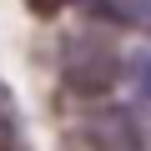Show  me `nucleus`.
I'll use <instances>...</instances> for the list:
<instances>
[{
	"instance_id": "nucleus-1",
	"label": "nucleus",
	"mask_w": 151,
	"mask_h": 151,
	"mask_svg": "<svg viewBox=\"0 0 151 151\" xmlns=\"http://www.w3.org/2000/svg\"><path fill=\"white\" fill-rule=\"evenodd\" d=\"M60 76L76 96H101L121 81V55L111 40H91V35H70L60 45Z\"/></svg>"
},
{
	"instance_id": "nucleus-2",
	"label": "nucleus",
	"mask_w": 151,
	"mask_h": 151,
	"mask_svg": "<svg viewBox=\"0 0 151 151\" xmlns=\"http://www.w3.org/2000/svg\"><path fill=\"white\" fill-rule=\"evenodd\" d=\"M81 136H86L96 151H141V146H146V131H141V121H136L131 111H121V106L86 116Z\"/></svg>"
},
{
	"instance_id": "nucleus-3",
	"label": "nucleus",
	"mask_w": 151,
	"mask_h": 151,
	"mask_svg": "<svg viewBox=\"0 0 151 151\" xmlns=\"http://www.w3.org/2000/svg\"><path fill=\"white\" fill-rule=\"evenodd\" d=\"M0 151H30L25 121H20V101H15V91L5 81H0Z\"/></svg>"
},
{
	"instance_id": "nucleus-7",
	"label": "nucleus",
	"mask_w": 151,
	"mask_h": 151,
	"mask_svg": "<svg viewBox=\"0 0 151 151\" xmlns=\"http://www.w3.org/2000/svg\"><path fill=\"white\" fill-rule=\"evenodd\" d=\"M131 70H136V86L151 96V55H136V60H131Z\"/></svg>"
},
{
	"instance_id": "nucleus-5",
	"label": "nucleus",
	"mask_w": 151,
	"mask_h": 151,
	"mask_svg": "<svg viewBox=\"0 0 151 151\" xmlns=\"http://www.w3.org/2000/svg\"><path fill=\"white\" fill-rule=\"evenodd\" d=\"M30 5V15H40V20H55L60 10H65V0H25Z\"/></svg>"
},
{
	"instance_id": "nucleus-8",
	"label": "nucleus",
	"mask_w": 151,
	"mask_h": 151,
	"mask_svg": "<svg viewBox=\"0 0 151 151\" xmlns=\"http://www.w3.org/2000/svg\"><path fill=\"white\" fill-rule=\"evenodd\" d=\"M60 151H96V146H91V141H86V136H81V131H70V136H65V141H60Z\"/></svg>"
},
{
	"instance_id": "nucleus-6",
	"label": "nucleus",
	"mask_w": 151,
	"mask_h": 151,
	"mask_svg": "<svg viewBox=\"0 0 151 151\" xmlns=\"http://www.w3.org/2000/svg\"><path fill=\"white\" fill-rule=\"evenodd\" d=\"M131 25H141L151 35V0H131Z\"/></svg>"
},
{
	"instance_id": "nucleus-4",
	"label": "nucleus",
	"mask_w": 151,
	"mask_h": 151,
	"mask_svg": "<svg viewBox=\"0 0 151 151\" xmlns=\"http://www.w3.org/2000/svg\"><path fill=\"white\" fill-rule=\"evenodd\" d=\"M81 10L91 20H111V25H131V0H81Z\"/></svg>"
}]
</instances>
